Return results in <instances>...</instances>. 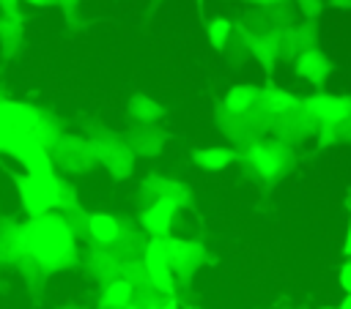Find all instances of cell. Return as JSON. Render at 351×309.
Masks as SVG:
<instances>
[{"label":"cell","mask_w":351,"mask_h":309,"mask_svg":"<svg viewBox=\"0 0 351 309\" xmlns=\"http://www.w3.org/2000/svg\"><path fill=\"white\" fill-rule=\"evenodd\" d=\"M49 159H52V167H58L66 175H82V172L96 167V156H93L90 139L88 137H77V134H66V131L49 148Z\"/></svg>","instance_id":"cell-6"},{"label":"cell","mask_w":351,"mask_h":309,"mask_svg":"<svg viewBox=\"0 0 351 309\" xmlns=\"http://www.w3.org/2000/svg\"><path fill=\"white\" fill-rule=\"evenodd\" d=\"M134 298V290L126 279L104 282L99 290V309H129Z\"/></svg>","instance_id":"cell-21"},{"label":"cell","mask_w":351,"mask_h":309,"mask_svg":"<svg viewBox=\"0 0 351 309\" xmlns=\"http://www.w3.org/2000/svg\"><path fill=\"white\" fill-rule=\"evenodd\" d=\"M126 115H129L132 123H159L165 118V107L151 96L134 93L126 104Z\"/></svg>","instance_id":"cell-22"},{"label":"cell","mask_w":351,"mask_h":309,"mask_svg":"<svg viewBox=\"0 0 351 309\" xmlns=\"http://www.w3.org/2000/svg\"><path fill=\"white\" fill-rule=\"evenodd\" d=\"M335 309H351V293H343V298H340V304Z\"/></svg>","instance_id":"cell-31"},{"label":"cell","mask_w":351,"mask_h":309,"mask_svg":"<svg viewBox=\"0 0 351 309\" xmlns=\"http://www.w3.org/2000/svg\"><path fill=\"white\" fill-rule=\"evenodd\" d=\"M192 309H197V306H192Z\"/></svg>","instance_id":"cell-36"},{"label":"cell","mask_w":351,"mask_h":309,"mask_svg":"<svg viewBox=\"0 0 351 309\" xmlns=\"http://www.w3.org/2000/svg\"><path fill=\"white\" fill-rule=\"evenodd\" d=\"M80 3H82V0H55V5H58L63 14H74V11L80 8Z\"/></svg>","instance_id":"cell-28"},{"label":"cell","mask_w":351,"mask_h":309,"mask_svg":"<svg viewBox=\"0 0 351 309\" xmlns=\"http://www.w3.org/2000/svg\"><path fill=\"white\" fill-rule=\"evenodd\" d=\"M192 161L200 170L219 172V170H228L233 161H239V150L233 145H206V148H197L192 153Z\"/></svg>","instance_id":"cell-19"},{"label":"cell","mask_w":351,"mask_h":309,"mask_svg":"<svg viewBox=\"0 0 351 309\" xmlns=\"http://www.w3.org/2000/svg\"><path fill=\"white\" fill-rule=\"evenodd\" d=\"M324 3H329V8L343 11V14H348V11H351V0H324Z\"/></svg>","instance_id":"cell-30"},{"label":"cell","mask_w":351,"mask_h":309,"mask_svg":"<svg viewBox=\"0 0 351 309\" xmlns=\"http://www.w3.org/2000/svg\"><path fill=\"white\" fill-rule=\"evenodd\" d=\"M299 109L315 126H343L351 120V96L315 90V93L299 98Z\"/></svg>","instance_id":"cell-7"},{"label":"cell","mask_w":351,"mask_h":309,"mask_svg":"<svg viewBox=\"0 0 351 309\" xmlns=\"http://www.w3.org/2000/svg\"><path fill=\"white\" fill-rule=\"evenodd\" d=\"M140 197L143 202H167L173 205L176 211H184L192 205V191L184 180L178 178H170V175H145L140 180Z\"/></svg>","instance_id":"cell-8"},{"label":"cell","mask_w":351,"mask_h":309,"mask_svg":"<svg viewBox=\"0 0 351 309\" xmlns=\"http://www.w3.org/2000/svg\"><path fill=\"white\" fill-rule=\"evenodd\" d=\"M178 211L167 202H148L143 211H140V230L145 238H167L173 235V221H176Z\"/></svg>","instance_id":"cell-13"},{"label":"cell","mask_w":351,"mask_h":309,"mask_svg":"<svg viewBox=\"0 0 351 309\" xmlns=\"http://www.w3.org/2000/svg\"><path fill=\"white\" fill-rule=\"evenodd\" d=\"M293 71L299 79H304L313 88H324L329 74H332V60L326 57V52H321L318 46L304 49L293 57Z\"/></svg>","instance_id":"cell-11"},{"label":"cell","mask_w":351,"mask_h":309,"mask_svg":"<svg viewBox=\"0 0 351 309\" xmlns=\"http://www.w3.org/2000/svg\"><path fill=\"white\" fill-rule=\"evenodd\" d=\"M19 246V271L27 279H41L58 271H66L80 263L77 235L60 213H47L16 224Z\"/></svg>","instance_id":"cell-1"},{"label":"cell","mask_w":351,"mask_h":309,"mask_svg":"<svg viewBox=\"0 0 351 309\" xmlns=\"http://www.w3.org/2000/svg\"><path fill=\"white\" fill-rule=\"evenodd\" d=\"M318 309H335V306H318Z\"/></svg>","instance_id":"cell-35"},{"label":"cell","mask_w":351,"mask_h":309,"mask_svg":"<svg viewBox=\"0 0 351 309\" xmlns=\"http://www.w3.org/2000/svg\"><path fill=\"white\" fill-rule=\"evenodd\" d=\"M162 246H165V257H167V263H170L176 287H186V284L192 282V276H195L206 263H211V254H208V249L203 246V241L167 235V238H162Z\"/></svg>","instance_id":"cell-4"},{"label":"cell","mask_w":351,"mask_h":309,"mask_svg":"<svg viewBox=\"0 0 351 309\" xmlns=\"http://www.w3.org/2000/svg\"><path fill=\"white\" fill-rule=\"evenodd\" d=\"M239 159L247 164L252 175H258L266 183H277L296 167V150L274 137H261L244 150H239Z\"/></svg>","instance_id":"cell-2"},{"label":"cell","mask_w":351,"mask_h":309,"mask_svg":"<svg viewBox=\"0 0 351 309\" xmlns=\"http://www.w3.org/2000/svg\"><path fill=\"white\" fill-rule=\"evenodd\" d=\"M121 227H123V221L104 211L85 216V238H90V243H96V246H112L121 235Z\"/></svg>","instance_id":"cell-16"},{"label":"cell","mask_w":351,"mask_h":309,"mask_svg":"<svg viewBox=\"0 0 351 309\" xmlns=\"http://www.w3.org/2000/svg\"><path fill=\"white\" fill-rule=\"evenodd\" d=\"M315 145L318 148H329V145H337L343 142V126H315V134H313Z\"/></svg>","instance_id":"cell-25"},{"label":"cell","mask_w":351,"mask_h":309,"mask_svg":"<svg viewBox=\"0 0 351 309\" xmlns=\"http://www.w3.org/2000/svg\"><path fill=\"white\" fill-rule=\"evenodd\" d=\"M123 142L132 148L134 156H162L165 145H167V134L159 123H132V129L126 131Z\"/></svg>","instance_id":"cell-10"},{"label":"cell","mask_w":351,"mask_h":309,"mask_svg":"<svg viewBox=\"0 0 351 309\" xmlns=\"http://www.w3.org/2000/svg\"><path fill=\"white\" fill-rule=\"evenodd\" d=\"M293 8H296V16L302 22H318L326 3L324 0H293Z\"/></svg>","instance_id":"cell-24"},{"label":"cell","mask_w":351,"mask_h":309,"mask_svg":"<svg viewBox=\"0 0 351 309\" xmlns=\"http://www.w3.org/2000/svg\"><path fill=\"white\" fill-rule=\"evenodd\" d=\"M63 309H82V306H63Z\"/></svg>","instance_id":"cell-34"},{"label":"cell","mask_w":351,"mask_h":309,"mask_svg":"<svg viewBox=\"0 0 351 309\" xmlns=\"http://www.w3.org/2000/svg\"><path fill=\"white\" fill-rule=\"evenodd\" d=\"M346 208H348V213H351V186L346 189Z\"/></svg>","instance_id":"cell-32"},{"label":"cell","mask_w":351,"mask_h":309,"mask_svg":"<svg viewBox=\"0 0 351 309\" xmlns=\"http://www.w3.org/2000/svg\"><path fill=\"white\" fill-rule=\"evenodd\" d=\"M313 134H315V123L299 109V112H293V115L280 120V126L274 131V139H280V142L293 148V145H299L304 139H313Z\"/></svg>","instance_id":"cell-17"},{"label":"cell","mask_w":351,"mask_h":309,"mask_svg":"<svg viewBox=\"0 0 351 309\" xmlns=\"http://www.w3.org/2000/svg\"><path fill=\"white\" fill-rule=\"evenodd\" d=\"M255 107H258V85H252V82L230 85L225 98H222V109H228L233 115H247Z\"/></svg>","instance_id":"cell-20"},{"label":"cell","mask_w":351,"mask_h":309,"mask_svg":"<svg viewBox=\"0 0 351 309\" xmlns=\"http://www.w3.org/2000/svg\"><path fill=\"white\" fill-rule=\"evenodd\" d=\"M123 263H126V260H123L112 246H96V243L88 246L85 268H88L90 276L99 279L101 284H104V282H112V279H121Z\"/></svg>","instance_id":"cell-12"},{"label":"cell","mask_w":351,"mask_h":309,"mask_svg":"<svg viewBox=\"0 0 351 309\" xmlns=\"http://www.w3.org/2000/svg\"><path fill=\"white\" fill-rule=\"evenodd\" d=\"M88 139H90V148H93L96 164H101V167H104L112 178H118V180L132 178L137 156H134V153H132V148L123 142V137H118L115 131L99 129V131H96V134H90Z\"/></svg>","instance_id":"cell-5"},{"label":"cell","mask_w":351,"mask_h":309,"mask_svg":"<svg viewBox=\"0 0 351 309\" xmlns=\"http://www.w3.org/2000/svg\"><path fill=\"white\" fill-rule=\"evenodd\" d=\"M16 180V191L22 200V208L30 219L47 216V213H58L60 205V189L66 183V178L47 172V175H14Z\"/></svg>","instance_id":"cell-3"},{"label":"cell","mask_w":351,"mask_h":309,"mask_svg":"<svg viewBox=\"0 0 351 309\" xmlns=\"http://www.w3.org/2000/svg\"><path fill=\"white\" fill-rule=\"evenodd\" d=\"M0 49L3 57H16L22 49V11H0Z\"/></svg>","instance_id":"cell-18"},{"label":"cell","mask_w":351,"mask_h":309,"mask_svg":"<svg viewBox=\"0 0 351 309\" xmlns=\"http://www.w3.org/2000/svg\"><path fill=\"white\" fill-rule=\"evenodd\" d=\"M140 263H143L145 276H148V282L154 284V290H159L162 295H176V293H178L176 279H173V271H170V263H167V257H165L162 238H148Z\"/></svg>","instance_id":"cell-9"},{"label":"cell","mask_w":351,"mask_h":309,"mask_svg":"<svg viewBox=\"0 0 351 309\" xmlns=\"http://www.w3.org/2000/svg\"><path fill=\"white\" fill-rule=\"evenodd\" d=\"M343 254L351 257V216H348V224H346V235H343Z\"/></svg>","instance_id":"cell-29"},{"label":"cell","mask_w":351,"mask_h":309,"mask_svg":"<svg viewBox=\"0 0 351 309\" xmlns=\"http://www.w3.org/2000/svg\"><path fill=\"white\" fill-rule=\"evenodd\" d=\"M214 126L233 142V148L236 150H244L247 145H252L258 137L252 134V129H250V123H247V118L244 115H233V112H228V109H217L214 112Z\"/></svg>","instance_id":"cell-15"},{"label":"cell","mask_w":351,"mask_h":309,"mask_svg":"<svg viewBox=\"0 0 351 309\" xmlns=\"http://www.w3.org/2000/svg\"><path fill=\"white\" fill-rule=\"evenodd\" d=\"M159 309H178V298H173L167 306H159Z\"/></svg>","instance_id":"cell-33"},{"label":"cell","mask_w":351,"mask_h":309,"mask_svg":"<svg viewBox=\"0 0 351 309\" xmlns=\"http://www.w3.org/2000/svg\"><path fill=\"white\" fill-rule=\"evenodd\" d=\"M247 3L261 8V11H271V8H280V5H291L293 0H247Z\"/></svg>","instance_id":"cell-27"},{"label":"cell","mask_w":351,"mask_h":309,"mask_svg":"<svg viewBox=\"0 0 351 309\" xmlns=\"http://www.w3.org/2000/svg\"><path fill=\"white\" fill-rule=\"evenodd\" d=\"M206 38L214 49H228L230 38H233V22L228 16H211L206 19Z\"/></svg>","instance_id":"cell-23"},{"label":"cell","mask_w":351,"mask_h":309,"mask_svg":"<svg viewBox=\"0 0 351 309\" xmlns=\"http://www.w3.org/2000/svg\"><path fill=\"white\" fill-rule=\"evenodd\" d=\"M337 282L343 287V293H351V257H346V263L337 271Z\"/></svg>","instance_id":"cell-26"},{"label":"cell","mask_w":351,"mask_h":309,"mask_svg":"<svg viewBox=\"0 0 351 309\" xmlns=\"http://www.w3.org/2000/svg\"><path fill=\"white\" fill-rule=\"evenodd\" d=\"M258 109H263V112H269V115L282 120V118L299 112V98L285 88L266 85V88H258Z\"/></svg>","instance_id":"cell-14"}]
</instances>
